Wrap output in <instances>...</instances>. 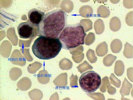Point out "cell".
Masks as SVG:
<instances>
[{"label": "cell", "mask_w": 133, "mask_h": 100, "mask_svg": "<svg viewBox=\"0 0 133 100\" xmlns=\"http://www.w3.org/2000/svg\"><path fill=\"white\" fill-rule=\"evenodd\" d=\"M110 79L111 83L112 85L117 88L120 87L121 83V81L117 78L112 73L111 74Z\"/></svg>", "instance_id": "cell-17"}, {"label": "cell", "mask_w": 133, "mask_h": 100, "mask_svg": "<svg viewBox=\"0 0 133 100\" xmlns=\"http://www.w3.org/2000/svg\"><path fill=\"white\" fill-rule=\"evenodd\" d=\"M91 97L96 100H105V98L104 95L100 93H94L91 94Z\"/></svg>", "instance_id": "cell-21"}, {"label": "cell", "mask_w": 133, "mask_h": 100, "mask_svg": "<svg viewBox=\"0 0 133 100\" xmlns=\"http://www.w3.org/2000/svg\"><path fill=\"white\" fill-rule=\"evenodd\" d=\"M44 14V12L33 8L28 12V20L35 27H37Z\"/></svg>", "instance_id": "cell-6"}, {"label": "cell", "mask_w": 133, "mask_h": 100, "mask_svg": "<svg viewBox=\"0 0 133 100\" xmlns=\"http://www.w3.org/2000/svg\"><path fill=\"white\" fill-rule=\"evenodd\" d=\"M108 45L105 42H102L97 46L96 51L97 55L102 57L106 55L108 52Z\"/></svg>", "instance_id": "cell-9"}, {"label": "cell", "mask_w": 133, "mask_h": 100, "mask_svg": "<svg viewBox=\"0 0 133 100\" xmlns=\"http://www.w3.org/2000/svg\"><path fill=\"white\" fill-rule=\"evenodd\" d=\"M132 86V84L125 78L120 91V93L122 97L129 94L130 90Z\"/></svg>", "instance_id": "cell-8"}, {"label": "cell", "mask_w": 133, "mask_h": 100, "mask_svg": "<svg viewBox=\"0 0 133 100\" xmlns=\"http://www.w3.org/2000/svg\"><path fill=\"white\" fill-rule=\"evenodd\" d=\"M125 21L129 26H133V11H131L127 14L125 17Z\"/></svg>", "instance_id": "cell-19"}, {"label": "cell", "mask_w": 133, "mask_h": 100, "mask_svg": "<svg viewBox=\"0 0 133 100\" xmlns=\"http://www.w3.org/2000/svg\"><path fill=\"white\" fill-rule=\"evenodd\" d=\"M94 27L96 33L100 34L104 32L105 26L103 20L100 19L97 20L95 22Z\"/></svg>", "instance_id": "cell-13"}, {"label": "cell", "mask_w": 133, "mask_h": 100, "mask_svg": "<svg viewBox=\"0 0 133 100\" xmlns=\"http://www.w3.org/2000/svg\"><path fill=\"white\" fill-rule=\"evenodd\" d=\"M86 35L81 24L77 23L67 25L61 33L59 39L62 45V48L68 50L84 44Z\"/></svg>", "instance_id": "cell-3"}, {"label": "cell", "mask_w": 133, "mask_h": 100, "mask_svg": "<svg viewBox=\"0 0 133 100\" xmlns=\"http://www.w3.org/2000/svg\"><path fill=\"white\" fill-rule=\"evenodd\" d=\"M125 70V66L121 60L117 61L115 64L114 71L115 74L118 76H120L123 74Z\"/></svg>", "instance_id": "cell-11"}, {"label": "cell", "mask_w": 133, "mask_h": 100, "mask_svg": "<svg viewBox=\"0 0 133 100\" xmlns=\"http://www.w3.org/2000/svg\"><path fill=\"white\" fill-rule=\"evenodd\" d=\"M122 47V43L121 41L118 39L113 40L110 44L111 51L115 53L119 52L121 50Z\"/></svg>", "instance_id": "cell-10"}, {"label": "cell", "mask_w": 133, "mask_h": 100, "mask_svg": "<svg viewBox=\"0 0 133 100\" xmlns=\"http://www.w3.org/2000/svg\"><path fill=\"white\" fill-rule=\"evenodd\" d=\"M67 24L66 14L61 9H56L45 14L37 28L38 36L59 38Z\"/></svg>", "instance_id": "cell-1"}, {"label": "cell", "mask_w": 133, "mask_h": 100, "mask_svg": "<svg viewBox=\"0 0 133 100\" xmlns=\"http://www.w3.org/2000/svg\"><path fill=\"white\" fill-rule=\"evenodd\" d=\"M110 85L109 78L107 76L104 77L102 80L100 87V91L102 92H105Z\"/></svg>", "instance_id": "cell-16"}, {"label": "cell", "mask_w": 133, "mask_h": 100, "mask_svg": "<svg viewBox=\"0 0 133 100\" xmlns=\"http://www.w3.org/2000/svg\"><path fill=\"white\" fill-rule=\"evenodd\" d=\"M97 13L100 17L106 18L109 17L110 14L109 9L103 5L100 6L98 8Z\"/></svg>", "instance_id": "cell-12"}, {"label": "cell", "mask_w": 133, "mask_h": 100, "mask_svg": "<svg viewBox=\"0 0 133 100\" xmlns=\"http://www.w3.org/2000/svg\"><path fill=\"white\" fill-rule=\"evenodd\" d=\"M87 56L91 63H95L97 60V58L95 56L94 52L92 50L90 49L89 50L87 53Z\"/></svg>", "instance_id": "cell-18"}, {"label": "cell", "mask_w": 133, "mask_h": 100, "mask_svg": "<svg viewBox=\"0 0 133 100\" xmlns=\"http://www.w3.org/2000/svg\"><path fill=\"white\" fill-rule=\"evenodd\" d=\"M62 48L59 38L40 36L34 41L32 47L34 54L42 60H49L56 57Z\"/></svg>", "instance_id": "cell-2"}, {"label": "cell", "mask_w": 133, "mask_h": 100, "mask_svg": "<svg viewBox=\"0 0 133 100\" xmlns=\"http://www.w3.org/2000/svg\"><path fill=\"white\" fill-rule=\"evenodd\" d=\"M93 67L90 65L86 61L81 65L79 68L80 71L81 73L87 70L91 69Z\"/></svg>", "instance_id": "cell-20"}, {"label": "cell", "mask_w": 133, "mask_h": 100, "mask_svg": "<svg viewBox=\"0 0 133 100\" xmlns=\"http://www.w3.org/2000/svg\"><path fill=\"white\" fill-rule=\"evenodd\" d=\"M110 28L113 32H117L120 28L121 24L120 20L118 17L115 16L112 17L110 22Z\"/></svg>", "instance_id": "cell-7"}, {"label": "cell", "mask_w": 133, "mask_h": 100, "mask_svg": "<svg viewBox=\"0 0 133 100\" xmlns=\"http://www.w3.org/2000/svg\"><path fill=\"white\" fill-rule=\"evenodd\" d=\"M79 82L82 90L86 92L90 93L99 88L101 84V77L94 71H89L81 75Z\"/></svg>", "instance_id": "cell-4"}, {"label": "cell", "mask_w": 133, "mask_h": 100, "mask_svg": "<svg viewBox=\"0 0 133 100\" xmlns=\"http://www.w3.org/2000/svg\"><path fill=\"white\" fill-rule=\"evenodd\" d=\"M123 54L127 58H133V47L131 45L126 42L125 45Z\"/></svg>", "instance_id": "cell-14"}, {"label": "cell", "mask_w": 133, "mask_h": 100, "mask_svg": "<svg viewBox=\"0 0 133 100\" xmlns=\"http://www.w3.org/2000/svg\"><path fill=\"white\" fill-rule=\"evenodd\" d=\"M35 27L28 20L20 23L17 27L20 37L28 39L34 37L35 34Z\"/></svg>", "instance_id": "cell-5"}, {"label": "cell", "mask_w": 133, "mask_h": 100, "mask_svg": "<svg viewBox=\"0 0 133 100\" xmlns=\"http://www.w3.org/2000/svg\"><path fill=\"white\" fill-rule=\"evenodd\" d=\"M88 37H87L88 38H86L85 40H87L85 41V42L87 41L85 43L87 45H89L93 43L95 40V37L94 34L93 33H90L88 35Z\"/></svg>", "instance_id": "cell-22"}, {"label": "cell", "mask_w": 133, "mask_h": 100, "mask_svg": "<svg viewBox=\"0 0 133 100\" xmlns=\"http://www.w3.org/2000/svg\"><path fill=\"white\" fill-rule=\"evenodd\" d=\"M127 77L129 80L133 82V68L131 67L128 68L127 70Z\"/></svg>", "instance_id": "cell-24"}, {"label": "cell", "mask_w": 133, "mask_h": 100, "mask_svg": "<svg viewBox=\"0 0 133 100\" xmlns=\"http://www.w3.org/2000/svg\"><path fill=\"white\" fill-rule=\"evenodd\" d=\"M108 92L110 95H113L116 93V90L115 88L111 85L108 88Z\"/></svg>", "instance_id": "cell-25"}, {"label": "cell", "mask_w": 133, "mask_h": 100, "mask_svg": "<svg viewBox=\"0 0 133 100\" xmlns=\"http://www.w3.org/2000/svg\"><path fill=\"white\" fill-rule=\"evenodd\" d=\"M117 58L116 56L111 54H109L103 58V64L106 66H110L112 65Z\"/></svg>", "instance_id": "cell-15"}, {"label": "cell", "mask_w": 133, "mask_h": 100, "mask_svg": "<svg viewBox=\"0 0 133 100\" xmlns=\"http://www.w3.org/2000/svg\"><path fill=\"white\" fill-rule=\"evenodd\" d=\"M123 4L126 8L130 9L133 8V0H123Z\"/></svg>", "instance_id": "cell-23"}]
</instances>
